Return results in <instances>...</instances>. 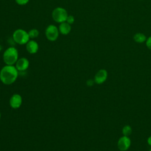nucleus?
<instances>
[{
  "instance_id": "nucleus-1",
  "label": "nucleus",
  "mask_w": 151,
  "mask_h": 151,
  "mask_svg": "<svg viewBox=\"0 0 151 151\" xmlns=\"http://www.w3.org/2000/svg\"><path fill=\"white\" fill-rule=\"evenodd\" d=\"M18 71L15 66L6 65L0 71V80L5 85L13 84L17 79Z\"/></svg>"
},
{
  "instance_id": "nucleus-2",
  "label": "nucleus",
  "mask_w": 151,
  "mask_h": 151,
  "mask_svg": "<svg viewBox=\"0 0 151 151\" xmlns=\"http://www.w3.org/2000/svg\"><path fill=\"white\" fill-rule=\"evenodd\" d=\"M18 60V50L13 47L8 48L3 54V60L6 65H14Z\"/></svg>"
},
{
  "instance_id": "nucleus-3",
  "label": "nucleus",
  "mask_w": 151,
  "mask_h": 151,
  "mask_svg": "<svg viewBox=\"0 0 151 151\" xmlns=\"http://www.w3.org/2000/svg\"><path fill=\"white\" fill-rule=\"evenodd\" d=\"M12 38L14 41L19 45L26 44L30 39L28 33L22 29H16L13 33Z\"/></svg>"
},
{
  "instance_id": "nucleus-4",
  "label": "nucleus",
  "mask_w": 151,
  "mask_h": 151,
  "mask_svg": "<svg viewBox=\"0 0 151 151\" xmlns=\"http://www.w3.org/2000/svg\"><path fill=\"white\" fill-rule=\"evenodd\" d=\"M68 15L67 11L62 7H57L52 12V18L53 20L60 24L66 21Z\"/></svg>"
},
{
  "instance_id": "nucleus-5",
  "label": "nucleus",
  "mask_w": 151,
  "mask_h": 151,
  "mask_svg": "<svg viewBox=\"0 0 151 151\" xmlns=\"http://www.w3.org/2000/svg\"><path fill=\"white\" fill-rule=\"evenodd\" d=\"M59 32L58 28H57L54 25H48L45 31L46 38L50 41H55L58 37Z\"/></svg>"
},
{
  "instance_id": "nucleus-6",
  "label": "nucleus",
  "mask_w": 151,
  "mask_h": 151,
  "mask_svg": "<svg viewBox=\"0 0 151 151\" xmlns=\"http://www.w3.org/2000/svg\"><path fill=\"white\" fill-rule=\"evenodd\" d=\"M131 144V140L128 136H123L121 137L117 142L118 149L121 151L127 150Z\"/></svg>"
},
{
  "instance_id": "nucleus-7",
  "label": "nucleus",
  "mask_w": 151,
  "mask_h": 151,
  "mask_svg": "<svg viewBox=\"0 0 151 151\" xmlns=\"http://www.w3.org/2000/svg\"><path fill=\"white\" fill-rule=\"evenodd\" d=\"M22 103V99L21 95L18 94H13L9 99V105L14 109H17L20 107Z\"/></svg>"
},
{
  "instance_id": "nucleus-8",
  "label": "nucleus",
  "mask_w": 151,
  "mask_h": 151,
  "mask_svg": "<svg viewBox=\"0 0 151 151\" xmlns=\"http://www.w3.org/2000/svg\"><path fill=\"white\" fill-rule=\"evenodd\" d=\"M29 65L28 60L25 57L18 58L15 63V67L19 71H24L27 70Z\"/></svg>"
},
{
  "instance_id": "nucleus-9",
  "label": "nucleus",
  "mask_w": 151,
  "mask_h": 151,
  "mask_svg": "<svg viewBox=\"0 0 151 151\" xmlns=\"http://www.w3.org/2000/svg\"><path fill=\"white\" fill-rule=\"evenodd\" d=\"M107 78V72L104 69L99 70L94 76V82L98 84L103 83Z\"/></svg>"
},
{
  "instance_id": "nucleus-10",
  "label": "nucleus",
  "mask_w": 151,
  "mask_h": 151,
  "mask_svg": "<svg viewBox=\"0 0 151 151\" xmlns=\"http://www.w3.org/2000/svg\"><path fill=\"white\" fill-rule=\"evenodd\" d=\"M39 48V46L38 43L33 40H29L27 44H26V50L27 51L31 54H34L37 52Z\"/></svg>"
},
{
  "instance_id": "nucleus-11",
  "label": "nucleus",
  "mask_w": 151,
  "mask_h": 151,
  "mask_svg": "<svg viewBox=\"0 0 151 151\" xmlns=\"http://www.w3.org/2000/svg\"><path fill=\"white\" fill-rule=\"evenodd\" d=\"M71 29V25L67 23L66 21L60 23L58 27L59 32L63 35L68 34L70 32Z\"/></svg>"
},
{
  "instance_id": "nucleus-12",
  "label": "nucleus",
  "mask_w": 151,
  "mask_h": 151,
  "mask_svg": "<svg viewBox=\"0 0 151 151\" xmlns=\"http://www.w3.org/2000/svg\"><path fill=\"white\" fill-rule=\"evenodd\" d=\"M133 40L136 42L137 43H143L146 41V36L142 33H136L133 36Z\"/></svg>"
},
{
  "instance_id": "nucleus-13",
  "label": "nucleus",
  "mask_w": 151,
  "mask_h": 151,
  "mask_svg": "<svg viewBox=\"0 0 151 151\" xmlns=\"http://www.w3.org/2000/svg\"><path fill=\"white\" fill-rule=\"evenodd\" d=\"M28 33L29 37L31 39L35 38L38 37V36L39 35V31L38 29H37L35 28L29 30Z\"/></svg>"
},
{
  "instance_id": "nucleus-14",
  "label": "nucleus",
  "mask_w": 151,
  "mask_h": 151,
  "mask_svg": "<svg viewBox=\"0 0 151 151\" xmlns=\"http://www.w3.org/2000/svg\"><path fill=\"white\" fill-rule=\"evenodd\" d=\"M132 132V129L130 126L126 125L123 127L122 133L124 134V136H129L130 134H131Z\"/></svg>"
},
{
  "instance_id": "nucleus-15",
  "label": "nucleus",
  "mask_w": 151,
  "mask_h": 151,
  "mask_svg": "<svg viewBox=\"0 0 151 151\" xmlns=\"http://www.w3.org/2000/svg\"><path fill=\"white\" fill-rule=\"evenodd\" d=\"M74 20H75L74 19V17L73 15H68L67 18L66 19V22L67 23H68L69 24L71 25V24H73L74 22Z\"/></svg>"
},
{
  "instance_id": "nucleus-16",
  "label": "nucleus",
  "mask_w": 151,
  "mask_h": 151,
  "mask_svg": "<svg viewBox=\"0 0 151 151\" xmlns=\"http://www.w3.org/2000/svg\"><path fill=\"white\" fill-rule=\"evenodd\" d=\"M16 3L19 5H26L29 0H15Z\"/></svg>"
},
{
  "instance_id": "nucleus-17",
  "label": "nucleus",
  "mask_w": 151,
  "mask_h": 151,
  "mask_svg": "<svg viewBox=\"0 0 151 151\" xmlns=\"http://www.w3.org/2000/svg\"><path fill=\"white\" fill-rule=\"evenodd\" d=\"M146 44L147 47L149 49L151 50V36L149 37L146 40Z\"/></svg>"
},
{
  "instance_id": "nucleus-18",
  "label": "nucleus",
  "mask_w": 151,
  "mask_h": 151,
  "mask_svg": "<svg viewBox=\"0 0 151 151\" xmlns=\"http://www.w3.org/2000/svg\"><path fill=\"white\" fill-rule=\"evenodd\" d=\"M94 80H93L91 79H89L87 81V85L88 86H92L93 84H94Z\"/></svg>"
},
{
  "instance_id": "nucleus-19",
  "label": "nucleus",
  "mask_w": 151,
  "mask_h": 151,
  "mask_svg": "<svg viewBox=\"0 0 151 151\" xmlns=\"http://www.w3.org/2000/svg\"><path fill=\"white\" fill-rule=\"evenodd\" d=\"M147 143H148V144L150 146H151V136L148 137V139H147Z\"/></svg>"
},
{
  "instance_id": "nucleus-20",
  "label": "nucleus",
  "mask_w": 151,
  "mask_h": 151,
  "mask_svg": "<svg viewBox=\"0 0 151 151\" xmlns=\"http://www.w3.org/2000/svg\"><path fill=\"white\" fill-rule=\"evenodd\" d=\"M1 50H2V46L0 45V51H1Z\"/></svg>"
},
{
  "instance_id": "nucleus-21",
  "label": "nucleus",
  "mask_w": 151,
  "mask_h": 151,
  "mask_svg": "<svg viewBox=\"0 0 151 151\" xmlns=\"http://www.w3.org/2000/svg\"><path fill=\"white\" fill-rule=\"evenodd\" d=\"M1 112H0V120H1Z\"/></svg>"
},
{
  "instance_id": "nucleus-22",
  "label": "nucleus",
  "mask_w": 151,
  "mask_h": 151,
  "mask_svg": "<svg viewBox=\"0 0 151 151\" xmlns=\"http://www.w3.org/2000/svg\"><path fill=\"white\" fill-rule=\"evenodd\" d=\"M149 151H151V149H150V150H149Z\"/></svg>"
}]
</instances>
